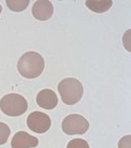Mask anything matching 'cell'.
Returning a JSON list of instances; mask_svg holds the SVG:
<instances>
[{
    "label": "cell",
    "instance_id": "4",
    "mask_svg": "<svg viewBox=\"0 0 131 148\" xmlns=\"http://www.w3.org/2000/svg\"><path fill=\"white\" fill-rule=\"evenodd\" d=\"M89 129L88 120L81 114H69L62 122V130L66 134H84Z\"/></svg>",
    "mask_w": 131,
    "mask_h": 148
},
{
    "label": "cell",
    "instance_id": "11",
    "mask_svg": "<svg viewBox=\"0 0 131 148\" xmlns=\"http://www.w3.org/2000/svg\"><path fill=\"white\" fill-rule=\"evenodd\" d=\"M10 134H11V129L5 123L0 122V145H3L8 142Z\"/></svg>",
    "mask_w": 131,
    "mask_h": 148
},
{
    "label": "cell",
    "instance_id": "14",
    "mask_svg": "<svg viewBox=\"0 0 131 148\" xmlns=\"http://www.w3.org/2000/svg\"><path fill=\"white\" fill-rule=\"evenodd\" d=\"M2 13V8H1V5H0V14Z\"/></svg>",
    "mask_w": 131,
    "mask_h": 148
},
{
    "label": "cell",
    "instance_id": "1",
    "mask_svg": "<svg viewBox=\"0 0 131 148\" xmlns=\"http://www.w3.org/2000/svg\"><path fill=\"white\" fill-rule=\"evenodd\" d=\"M45 62L39 53L26 51L18 60L17 69L22 77L26 79H35L39 77L44 71Z\"/></svg>",
    "mask_w": 131,
    "mask_h": 148
},
{
    "label": "cell",
    "instance_id": "8",
    "mask_svg": "<svg viewBox=\"0 0 131 148\" xmlns=\"http://www.w3.org/2000/svg\"><path fill=\"white\" fill-rule=\"evenodd\" d=\"M38 106L42 108L51 110L58 105V97L56 92L51 89H42L38 92L36 98Z\"/></svg>",
    "mask_w": 131,
    "mask_h": 148
},
{
    "label": "cell",
    "instance_id": "6",
    "mask_svg": "<svg viewBox=\"0 0 131 148\" xmlns=\"http://www.w3.org/2000/svg\"><path fill=\"white\" fill-rule=\"evenodd\" d=\"M31 14L39 21L48 20L54 14V5L49 0H38L33 5Z\"/></svg>",
    "mask_w": 131,
    "mask_h": 148
},
{
    "label": "cell",
    "instance_id": "3",
    "mask_svg": "<svg viewBox=\"0 0 131 148\" xmlns=\"http://www.w3.org/2000/svg\"><path fill=\"white\" fill-rule=\"evenodd\" d=\"M27 101L19 94H9L0 100V109L10 117H19L27 110Z\"/></svg>",
    "mask_w": 131,
    "mask_h": 148
},
{
    "label": "cell",
    "instance_id": "2",
    "mask_svg": "<svg viewBox=\"0 0 131 148\" xmlns=\"http://www.w3.org/2000/svg\"><path fill=\"white\" fill-rule=\"evenodd\" d=\"M61 99L66 105L77 104L84 94L82 83L74 78H65L58 84Z\"/></svg>",
    "mask_w": 131,
    "mask_h": 148
},
{
    "label": "cell",
    "instance_id": "10",
    "mask_svg": "<svg viewBox=\"0 0 131 148\" xmlns=\"http://www.w3.org/2000/svg\"><path fill=\"white\" fill-rule=\"evenodd\" d=\"M29 0H6V5L13 12H22L29 6Z\"/></svg>",
    "mask_w": 131,
    "mask_h": 148
},
{
    "label": "cell",
    "instance_id": "9",
    "mask_svg": "<svg viewBox=\"0 0 131 148\" xmlns=\"http://www.w3.org/2000/svg\"><path fill=\"white\" fill-rule=\"evenodd\" d=\"M112 4H113V2L110 0H100V1L87 0L85 2L87 9L94 12V13H98V14H102L104 12H107L112 6Z\"/></svg>",
    "mask_w": 131,
    "mask_h": 148
},
{
    "label": "cell",
    "instance_id": "12",
    "mask_svg": "<svg viewBox=\"0 0 131 148\" xmlns=\"http://www.w3.org/2000/svg\"><path fill=\"white\" fill-rule=\"evenodd\" d=\"M66 148H89V144L83 139H72L68 142Z\"/></svg>",
    "mask_w": 131,
    "mask_h": 148
},
{
    "label": "cell",
    "instance_id": "5",
    "mask_svg": "<svg viewBox=\"0 0 131 148\" xmlns=\"http://www.w3.org/2000/svg\"><path fill=\"white\" fill-rule=\"evenodd\" d=\"M26 123H27L29 128L37 134H44L51 126V120L49 116L41 111L31 112L27 117Z\"/></svg>",
    "mask_w": 131,
    "mask_h": 148
},
{
    "label": "cell",
    "instance_id": "7",
    "mask_svg": "<svg viewBox=\"0 0 131 148\" xmlns=\"http://www.w3.org/2000/svg\"><path fill=\"white\" fill-rule=\"evenodd\" d=\"M39 144V140L25 131H18L12 139V148H31Z\"/></svg>",
    "mask_w": 131,
    "mask_h": 148
},
{
    "label": "cell",
    "instance_id": "13",
    "mask_svg": "<svg viewBox=\"0 0 131 148\" xmlns=\"http://www.w3.org/2000/svg\"><path fill=\"white\" fill-rule=\"evenodd\" d=\"M131 147V136H125L119 141V148H130Z\"/></svg>",
    "mask_w": 131,
    "mask_h": 148
}]
</instances>
